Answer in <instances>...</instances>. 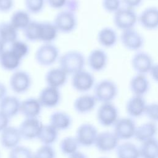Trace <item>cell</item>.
<instances>
[{
  "label": "cell",
  "instance_id": "obj_13",
  "mask_svg": "<svg viewBox=\"0 0 158 158\" xmlns=\"http://www.w3.org/2000/svg\"><path fill=\"white\" fill-rule=\"evenodd\" d=\"M154 64L152 56L142 51L135 52L131 59V66L137 74L146 75Z\"/></svg>",
  "mask_w": 158,
  "mask_h": 158
},
{
  "label": "cell",
  "instance_id": "obj_17",
  "mask_svg": "<svg viewBox=\"0 0 158 158\" xmlns=\"http://www.w3.org/2000/svg\"><path fill=\"white\" fill-rule=\"evenodd\" d=\"M118 141V139L113 132L102 131L98 133L94 145L99 151L109 152L115 149Z\"/></svg>",
  "mask_w": 158,
  "mask_h": 158
},
{
  "label": "cell",
  "instance_id": "obj_44",
  "mask_svg": "<svg viewBox=\"0 0 158 158\" xmlns=\"http://www.w3.org/2000/svg\"><path fill=\"white\" fill-rule=\"evenodd\" d=\"M14 6V0H0V12H10Z\"/></svg>",
  "mask_w": 158,
  "mask_h": 158
},
{
  "label": "cell",
  "instance_id": "obj_25",
  "mask_svg": "<svg viewBox=\"0 0 158 158\" xmlns=\"http://www.w3.org/2000/svg\"><path fill=\"white\" fill-rule=\"evenodd\" d=\"M97 102L93 95L84 94L75 99L73 104V109L78 114H86L95 108Z\"/></svg>",
  "mask_w": 158,
  "mask_h": 158
},
{
  "label": "cell",
  "instance_id": "obj_7",
  "mask_svg": "<svg viewBox=\"0 0 158 158\" xmlns=\"http://www.w3.org/2000/svg\"><path fill=\"white\" fill-rule=\"evenodd\" d=\"M71 78V85L73 89L80 93H86L93 88L96 80L90 72L83 69L74 74Z\"/></svg>",
  "mask_w": 158,
  "mask_h": 158
},
{
  "label": "cell",
  "instance_id": "obj_50",
  "mask_svg": "<svg viewBox=\"0 0 158 158\" xmlns=\"http://www.w3.org/2000/svg\"><path fill=\"white\" fill-rule=\"evenodd\" d=\"M68 158H88L86 155L81 152L77 151L76 152L69 156Z\"/></svg>",
  "mask_w": 158,
  "mask_h": 158
},
{
  "label": "cell",
  "instance_id": "obj_47",
  "mask_svg": "<svg viewBox=\"0 0 158 158\" xmlns=\"http://www.w3.org/2000/svg\"><path fill=\"white\" fill-rule=\"evenodd\" d=\"M10 119V118L0 112V133L9 126Z\"/></svg>",
  "mask_w": 158,
  "mask_h": 158
},
{
  "label": "cell",
  "instance_id": "obj_53",
  "mask_svg": "<svg viewBox=\"0 0 158 158\" xmlns=\"http://www.w3.org/2000/svg\"><path fill=\"white\" fill-rule=\"evenodd\" d=\"M0 156H1V154H0Z\"/></svg>",
  "mask_w": 158,
  "mask_h": 158
},
{
  "label": "cell",
  "instance_id": "obj_31",
  "mask_svg": "<svg viewBox=\"0 0 158 158\" xmlns=\"http://www.w3.org/2000/svg\"><path fill=\"white\" fill-rule=\"evenodd\" d=\"M18 39V30H17L9 22L0 23V41L6 44H10Z\"/></svg>",
  "mask_w": 158,
  "mask_h": 158
},
{
  "label": "cell",
  "instance_id": "obj_22",
  "mask_svg": "<svg viewBox=\"0 0 158 158\" xmlns=\"http://www.w3.org/2000/svg\"><path fill=\"white\" fill-rule=\"evenodd\" d=\"M21 101L15 96L6 95L0 100V112L9 118L20 112Z\"/></svg>",
  "mask_w": 158,
  "mask_h": 158
},
{
  "label": "cell",
  "instance_id": "obj_12",
  "mask_svg": "<svg viewBox=\"0 0 158 158\" xmlns=\"http://www.w3.org/2000/svg\"><path fill=\"white\" fill-rule=\"evenodd\" d=\"M43 123L38 118H25L18 128L21 138L26 140L38 139Z\"/></svg>",
  "mask_w": 158,
  "mask_h": 158
},
{
  "label": "cell",
  "instance_id": "obj_21",
  "mask_svg": "<svg viewBox=\"0 0 158 158\" xmlns=\"http://www.w3.org/2000/svg\"><path fill=\"white\" fill-rule=\"evenodd\" d=\"M146 104L144 97L133 95L127 101L125 110L130 118H138L144 114Z\"/></svg>",
  "mask_w": 158,
  "mask_h": 158
},
{
  "label": "cell",
  "instance_id": "obj_42",
  "mask_svg": "<svg viewBox=\"0 0 158 158\" xmlns=\"http://www.w3.org/2000/svg\"><path fill=\"white\" fill-rule=\"evenodd\" d=\"M144 114L151 120L156 122L158 120V104L157 102H152L146 104Z\"/></svg>",
  "mask_w": 158,
  "mask_h": 158
},
{
  "label": "cell",
  "instance_id": "obj_43",
  "mask_svg": "<svg viewBox=\"0 0 158 158\" xmlns=\"http://www.w3.org/2000/svg\"><path fill=\"white\" fill-rule=\"evenodd\" d=\"M67 0H46V3L49 7L56 10H60L65 8Z\"/></svg>",
  "mask_w": 158,
  "mask_h": 158
},
{
  "label": "cell",
  "instance_id": "obj_51",
  "mask_svg": "<svg viewBox=\"0 0 158 158\" xmlns=\"http://www.w3.org/2000/svg\"><path fill=\"white\" fill-rule=\"evenodd\" d=\"M5 44L0 41V55L5 50Z\"/></svg>",
  "mask_w": 158,
  "mask_h": 158
},
{
  "label": "cell",
  "instance_id": "obj_35",
  "mask_svg": "<svg viewBox=\"0 0 158 158\" xmlns=\"http://www.w3.org/2000/svg\"><path fill=\"white\" fill-rule=\"evenodd\" d=\"M40 22L32 20L22 30L25 38L30 42L40 41Z\"/></svg>",
  "mask_w": 158,
  "mask_h": 158
},
{
  "label": "cell",
  "instance_id": "obj_29",
  "mask_svg": "<svg viewBox=\"0 0 158 158\" xmlns=\"http://www.w3.org/2000/svg\"><path fill=\"white\" fill-rule=\"evenodd\" d=\"M59 31L52 22H40V41L43 43H52L57 38Z\"/></svg>",
  "mask_w": 158,
  "mask_h": 158
},
{
  "label": "cell",
  "instance_id": "obj_38",
  "mask_svg": "<svg viewBox=\"0 0 158 158\" xmlns=\"http://www.w3.org/2000/svg\"><path fill=\"white\" fill-rule=\"evenodd\" d=\"M46 0H24L25 10L30 14L41 13L46 5Z\"/></svg>",
  "mask_w": 158,
  "mask_h": 158
},
{
  "label": "cell",
  "instance_id": "obj_2",
  "mask_svg": "<svg viewBox=\"0 0 158 158\" xmlns=\"http://www.w3.org/2000/svg\"><path fill=\"white\" fill-rule=\"evenodd\" d=\"M93 96L100 103L112 102L118 94V86L110 79H102L96 83L93 87Z\"/></svg>",
  "mask_w": 158,
  "mask_h": 158
},
{
  "label": "cell",
  "instance_id": "obj_1",
  "mask_svg": "<svg viewBox=\"0 0 158 158\" xmlns=\"http://www.w3.org/2000/svg\"><path fill=\"white\" fill-rule=\"evenodd\" d=\"M59 67L68 75L85 69L86 58L84 54L77 50H70L60 55L58 59Z\"/></svg>",
  "mask_w": 158,
  "mask_h": 158
},
{
  "label": "cell",
  "instance_id": "obj_36",
  "mask_svg": "<svg viewBox=\"0 0 158 158\" xmlns=\"http://www.w3.org/2000/svg\"><path fill=\"white\" fill-rule=\"evenodd\" d=\"M79 146L74 136L65 137L60 141L59 144V148L62 153L68 156L78 151Z\"/></svg>",
  "mask_w": 158,
  "mask_h": 158
},
{
  "label": "cell",
  "instance_id": "obj_15",
  "mask_svg": "<svg viewBox=\"0 0 158 158\" xmlns=\"http://www.w3.org/2000/svg\"><path fill=\"white\" fill-rule=\"evenodd\" d=\"M37 98L42 107L54 108L60 103L61 93L59 89L46 86L40 91Z\"/></svg>",
  "mask_w": 158,
  "mask_h": 158
},
{
  "label": "cell",
  "instance_id": "obj_11",
  "mask_svg": "<svg viewBox=\"0 0 158 158\" xmlns=\"http://www.w3.org/2000/svg\"><path fill=\"white\" fill-rule=\"evenodd\" d=\"M98 134L95 126L89 123H84L78 127L75 138L79 146L91 147L94 145Z\"/></svg>",
  "mask_w": 158,
  "mask_h": 158
},
{
  "label": "cell",
  "instance_id": "obj_28",
  "mask_svg": "<svg viewBox=\"0 0 158 158\" xmlns=\"http://www.w3.org/2000/svg\"><path fill=\"white\" fill-rule=\"evenodd\" d=\"M22 61L9 49H5L0 55V66L6 71L14 72L19 70Z\"/></svg>",
  "mask_w": 158,
  "mask_h": 158
},
{
  "label": "cell",
  "instance_id": "obj_49",
  "mask_svg": "<svg viewBox=\"0 0 158 158\" xmlns=\"http://www.w3.org/2000/svg\"><path fill=\"white\" fill-rule=\"evenodd\" d=\"M7 95V88L6 85L0 82V100Z\"/></svg>",
  "mask_w": 158,
  "mask_h": 158
},
{
  "label": "cell",
  "instance_id": "obj_18",
  "mask_svg": "<svg viewBox=\"0 0 158 158\" xmlns=\"http://www.w3.org/2000/svg\"><path fill=\"white\" fill-rule=\"evenodd\" d=\"M22 138L18 128L8 126L0 135V143L1 146L7 149H12L19 146Z\"/></svg>",
  "mask_w": 158,
  "mask_h": 158
},
{
  "label": "cell",
  "instance_id": "obj_27",
  "mask_svg": "<svg viewBox=\"0 0 158 158\" xmlns=\"http://www.w3.org/2000/svg\"><path fill=\"white\" fill-rule=\"evenodd\" d=\"M72 123L70 115L63 111H55L49 117V124L58 131L69 129Z\"/></svg>",
  "mask_w": 158,
  "mask_h": 158
},
{
  "label": "cell",
  "instance_id": "obj_23",
  "mask_svg": "<svg viewBox=\"0 0 158 158\" xmlns=\"http://www.w3.org/2000/svg\"><path fill=\"white\" fill-rule=\"evenodd\" d=\"M42 106L38 98L30 97L21 101L20 112L25 118H38Z\"/></svg>",
  "mask_w": 158,
  "mask_h": 158
},
{
  "label": "cell",
  "instance_id": "obj_46",
  "mask_svg": "<svg viewBox=\"0 0 158 158\" xmlns=\"http://www.w3.org/2000/svg\"><path fill=\"white\" fill-rule=\"evenodd\" d=\"M65 9L70 12L75 13L78 9V0H67Z\"/></svg>",
  "mask_w": 158,
  "mask_h": 158
},
{
  "label": "cell",
  "instance_id": "obj_16",
  "mask_svg": "<svg viewBox=\"0 0 158 158\" xmlns=\"http://www.w3.org/2000/svg\"><path fill=\"white\" fill-rule=\"evenodd\" d=\"M138 23L147 30H155L158 27V9L149 6L138 15Z\"/></svg>",
  "mask_w": 158,
  "mask_h": 158
},
{
  "label": "cell",
  "instance_id": "obj_8",
  "mask_svg": "<svg viewBox=\"0 0 158 158\" xmlns=\"http://www.w3.org/2000/svg\"><path fill=\"white\" fill-rule=\"evenodd\" d=\"M119 40L124 48L133 52L141 51L144 44L143 35L135 28L121 31Z\"/></svg>",
  "mask_w": 158,
  "mask_h": 158
},
{
  "label": "cell",
  "instance_id": "obj_39",
  "mask_svg": "<svg viewBox=\"0 0 158 158\" xmlns=\"http://www.w3.org/2000/svg\"><path fill=\"white\" fill-rule=\"evenodd\" d=\"M8 158H33V152L23 146H17L10 150Z\"/></svg>",
  "mask_w": 158,
  "mask_h": 158
},
{
  "label": "cell",
  "instance_id": "obj_19",
  "mask_svg": "<svg viewBox=\"0 0 158 158\" xmlns=\"http://www.w3.org/2000/svg\"><path fill=\"white\" fill-rule=\"evenodd\" d=\"M69 75L59 67L50 69L45 74L44 80L47 86L60 89L67 81Z\"/></svg>",
  "mask_w": 158,
  "mask_h": 158
},
{
  "label": "cell",
  "instance_id": "obj_6",
  "mask_svg": "<svg viewBox=\"0 0 158 158\" xmlns=\"http://www.w3.org/2000/svg\"><path fill=\"white\" fill-rule=\"evenodd\" d=\"M32 84L30 74L25 70H17L12 73L9 78L11 90L16 94H23L28 91Z\"/></svg>",
  "mask_w": 158,
  "mask_h": 158
},
{
  "label": "cell",
  "instance_id": "obj_9",
  "mask_svg": "<svg viewBox=\"0 0 158 158\" xmlns=\"http://www.w3.org/2000/svg\"><path fill=\"white\" fill-rule=\"evenodd\" d=\"M118 118L117 107L112 102L102 103L97 111L98 123L103 127L113 126Z\"/></svg>",
  "mask_w": 158,
  "mask_h": 158
},
{
  "label": "cell",
  "instance_id": "obj_52",
  "mask_svg": "<svg viewBox=\"0 0 158 158\" xmlns=\"http://www.w3.org/2000/svg\"><path fill=\"white\" fill-rule=\"evenodd\" d=\"M99 158H107V157H99Z\"/></svg>",
  "mask_w": 158,
  "mask_h": 158
},
{
  "label": "cell",
  "instance_id": "obj_45",
  "mask_svg": "<svg viewBox=\"0 0 158 158\" xmlns=\"http://www.w3.org/2000/svg\"><path fill=\"white\" fill-rule=\"evenodd\" d=\"M121 2L122 6L135 10L142 4L143 0H121Z\"/></svg>",
  "mask_w": 158,
  "mask_h": 158
},
{
  "label": "cell",
  "instance_id": "obj_48",
  "mask_svg": "<svg viewBox=\"0 0 158 158\" xmlns=\"http://www.w3.org/2000/svg\"><path fill=\"white\" fill-rule=\"evenodd\" d=\"M157 71H158L157 64L156 63H154L148 73V74L149 75L151 79L154 80L155 82L157 81Z\"/></svg>",
  "mask_w": 158,
  "mask_h": 158
},
{
  "label": "cell",
  "instance_id": "obj_20",
  "mask_svg": "<svg viewBox=\"0 0 158 158\" xmlns=\"http://www.w3.org/2000/svg\"><path fill=\"white\" fill-rule=\"evenodd\" d=\"M151 85L146 75L136 73L131 77L129 82V88L133 95L143 96L150 89Z\"/></svg>",
  "mask_w": 158,
  "mask_h": 158
},
{
  "label": "cell",
  "instance_id": "obj_41",
  "mask_svg": "<svg viewBox=\"0 0 158 158\" xmlns=\"http://www.w3.org/2000/svg\"><path fill=\"white\" fill-rule=\"evenodd\" d=\"M122 6L121 0H102V7L107 13L114 14Z\"/></svg>",
  "mask_w": 158,
  "mask_h": 158
},
{
  "label": "cell",
  "instance_id": "obj_26",
  "mask_svg": "<svg viewBox=\"0 0 158 158\" xmlns=\"http://www.w3.org/2000/svg\"><path fill=\"white\" fill-rule=\"evenodd\" d=\"M157 133V125L155 122L144 123L136 127L134 137L138 141L143 143L155 138Z\"/></svg>",
  "mask_w": 158,
  "mask_h": 158
},
{
  "label": "cell",
  "instance_id": "obj_14",
  "mask_svg": "<svg viewBox=\"0 0 158 158\" xmlns=\"http://www.w3.org/2000/svg\"><path fill=\"white\" fill-rule=\"evenodd\" d=\"M86 64L93 72H100L105 69L108 64V56L102 49H94L86 58Z\"/></svg>",
  "mask_w": 158,
  "mask_h": 158
},
{
  "label": "cell",
  "instance_id": "obj_5",
  "mask_svg": "<svg viewBox=\"0 0 158 158\" xmlns=\"http://www.w3.org/2000/svg\"><path fill=\"white\" fill-rule=\"evenodd\" d=\"M52 23L59 33L69 34L76 29L78 21L75 13L63 9L55 15Z\"/></svg>",
  "mask_w": 158,
  "mask_h": 158
},
{
  "label": "cell",
  "instance_id": "obj_40",
  "mask_svg": "<svg viewBox=\"0 0 158 158\" xmlns=\"http://www.w3.org/2000/svg\"><path fill=\"white\" fill-rule=\"evenodd\" d=\"M33 158H56V152L52 146L42 145L33 153Z\"/></svg>",
  "mask_w": 158,
  "mask_h": 158
},
{
  "label": "cell",
  "instance_id": "obj_33",
  "mask_svg": "<svg viewBox=\"0 0 158 158\" xmlns=\"http://www.w3.org/2000/svg\"><path fill=\"white\" fill-rule=\"evenodd\" d=\"M138 149L139 158L158 157V143L155 138L141 143Z\"/></svg>",
  "mask_w": 158,
  "mask_h": 158
},
{
  "label": "cell",
  "instance_id": "obj_10",
  "mask_svg": "<svg viewBox=\"0 0 158 158\" xmlns=\"http://www.w3.org/2000/svg\"><path fill=\"white\" fill-rule=\"evenodd\" d=\"M114 131L118 140H127L134 137L136 124L130 117L118 118L114 123Z\"/></svg>",
  "mask_w": 158,
  "mask_h": 158
},
{
  "label": "cell",
  "instance_id": "obj_34",
  "mask_svg": "<svg viewBox=\"0 0 158 158\" xmlns=\"http://www.w3.org/2000/svg\"><path fill=\"white\" fill-rule=\"evenodd\" d=\"M58 131L50 124L43 125L38 137L43 145L52 146L57 139Z\"/></svg>",
  "mask_w": 158,
  "mask_h": 158
},
{
  "label": "cell",
  "instance_id": "obj_24",
  "mask_svg": "<svg viewBox=\"0 0 158 158\" xmlns=\"http://www.w3.org/2000/svg\"><path fill=\"white\" fill-rule=\"evenodd\" d=\"M118 40L117 31L112 27H105L99 30L97 34L98 43L103 48H111L116 45Z\"/></svg>",
  "mask_w": 158,
  "mask_h": 158
},
{
  "label": "cell",
  "instance_id": "obj_37",
  "mask_svg": "<svg viewBox=\"0 0 158 158\" xmlns=\"http://www.w3.org/2000/svg\"><path fill=\"white\" fill-rule=\"evenodd\" d=\"M9 49L22 60L30 52L28 44L26 42L18 39L10 44V48Z\"/></svg>",
  "mask_w": 158,
  "mask_h": 158
},
{
  "label": "cell",
  "instance_id": "obj_4",
  "mask_svg": "<svg viewBox=\"0 0 158 158\" xmlns=\"http://www.w3.org/2000/svg\"><path fill=\"white\" fill-rule=\"evenodd\" d=\"M113 23L121 31L134 28L138 23V14L135 9L122 6L113 14Z\"/></svg>",
  "mask_w": 158,
  "mask_h": 158
},
{
  "label": "cell",
  "instance_id": "obj_32",
  "mask_svg": "<svg viewBox=\"0 0 158 158\" xmlns=\"http://www.w3.org/2000/svg\"><path fill=\"white\" fill-rule=\"evenodd\" d=\"M115 150L117 158H139L138 147L130 142L118 144Z\"/></svg>",
  "mask_w": 158,
  "mask_h": 158
},
{
  "label": "cell",
  "instance_id": "obj_3",
  "mask_svg": "<svg viewBox=\"0 0 158 158\" xmlns=\"http://www.w3.org/2000/svg\"><path fill=\"white\" fill-rule=\"evenodd\" d=\"M58 47L53 43H43L35 53L36 63L43 67H49L58 61L60 52Z\"/></svg>",
  "mask_w": 158,
  "mask_h": 158
},
{
  "label": "cell",
  "instance_id": "obj_30",
  "mask_svg": "<svg viewBox=\"0 0 158 158\" xmlns=\"http://www.w3.org/2000/svg\"><path fill=\"white\" fill-rule=\"evenodd\" d=\"M31 21L30 14L26 10H17L12 13L9 22L19 31L23 30Z\"/></svg>",
  "mask_w": 158,
  "mask_h": 158
}]
</instances>
